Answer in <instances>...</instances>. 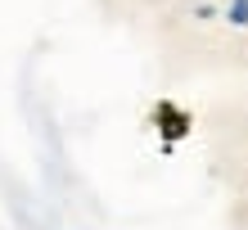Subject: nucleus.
<instances>
[{
  "mask_svg": "<svg viewBox=\"0 0 248 230\" xmlns=\"http://www.w3.org/2000/svg\"><path fill=\"white\" fill-rule=\"evenodd\" d=\"M226 23L230 27H248V0H226Z\"/></svg>",
  "mask_w": 248,
  "mask_h": 230,
  "instance_id": "nucleus-1",
  "label": "nucleus"
}]
</instances>
